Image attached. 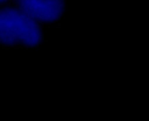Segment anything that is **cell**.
Returning <instances> with one entry per match:
<instances>
[{
	"mask_svg": "<svg viewBox=\"0 0 149 121\" xmlns=\"http://www.w3.org/2000/svg\"><path fill=\"white\" fill-rule=\"evenodd\" d=\"M3 1H6V0H0V3H2V2H3Z\"/></svg>",
	"mask_w": 149,
	"mask_h": 121,
	"instance_id": "3",
	"label": "cell"
},
{
	"mask_svg": "<svg viewBox=\"0 0 149 121\" xmlns=\"http://www.w3.org/2000/svg\"><path fill=\"white\" fill-rule=\"evenodd\" d=\"M19 9L35 21L50 23L58 20L65 10L64 0H16Z\"/></svg>",
	"mask_w": 149,
	"mask_h": 121,
	"instance_id": "2",
	"label": "cell"
},
{
	"mask_svg": "<svg viewBox=\"0 0 149 121\" xmlns=\"http://www.w3.org/2000/svg\"><path fill=\"white\" fill-rule=\"evenodd\" d=\"M41 30L33 18L20 9H0V43L6 45H38Z\"/></svg>",
	"mask_w": 149,
	"mask_h": 121,
	"instance_id": "1",
	"label": "cell"
}]
</instances>
